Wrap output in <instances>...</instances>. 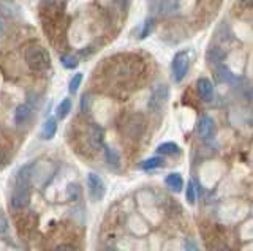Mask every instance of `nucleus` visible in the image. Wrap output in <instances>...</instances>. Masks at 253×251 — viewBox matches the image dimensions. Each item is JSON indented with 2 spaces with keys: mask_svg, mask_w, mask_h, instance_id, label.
<instances>
[{
  "mask_svg": "<svg viewBox=\"0 0 253 251\" xmlns=\"http://www.w3.org/2000/svg\"><path fill=\"white\" fill-rule=\"evenodd\" d=\"M71 108H73V103H71V100L70 98H63L60 103L57 105V108H55V117H57V119H60V120H63L70 114Z\"/></svg>",
  "mask_w": 253,
  "mask_h": 251,
  "instance_id": "nucleus-16",
  "label": "nucleus"
},
{
  "mask_svg": "<svg viewBox=\"0 0 253 251\" xmlns=\"http://www.w3.org/2000/svg\"><path fill=\"white\" fill-rule=\"evenodd\" d=\"M10 202H11V207L16 209V210L26 209L30 204V186L14 185V190H13Z\"/></svg>",
  "mask_w": 253,
  "mask_h": 251,
  "instance_id": "nucleus-7",
  "label": "nucleus"
},
{
  "mask_svg": "<svg viewBox=\"0 0 253 251\" xmlns=\"http://www.w3.org/2000/svg\"><path fill=\"white\" fill-rule=\"evenodd\" d=\"M144 128H146V120L141 114L130 115L128 119L125 120V133H126V136H130L133 139L139 138L142 133H144Z\"/></svg>",
  "mask_w": 253,
  "mask_h": 251,
  "instance_id": "nucleus-6",
  "label": "nucleus"
},
{
  "mask_svg": "<svg viewBox=\"0 0 253 251\" xmlns=\"http://www.w3.org/2000/svg\"><path fill=\"white\" fill-rule=\"evenodd\" d=\"M60 64L67 70H75L79 65V59L76 56H73V54H63L60 57Z\"/></svg>",
  "mask_w": 253,
  "mask_h": 251,
  "instance_id": "nucleus-20",
  "label": "nucleus"
},
{
  "mask_svg": "<svg viewBox=\"0 0 253 251\" xmlns=\"http://www.w3.org/2000/svg\"><path fill=\"white\" fill-rule=\"evenodd\" d=\"M190 67V56L187 51H179L172 59L171 64V72H172V77L176 82H180L185 77L187 72Z\"/></svg>",
  "mask_w": 253,
  "mask_h": 251,
  "instance_id": "nucleus-4",
  "label": "nucleus"
},
{
  "mask_svg": "<svg viewBox=\"0 0 253 251\" xmlns=\"http://www.w3.org/2000/svg\"><path fill=\"white\" fill-rule=\"evenodd\" d=\"M24 60H26L27 67L34 70V72H47L52 65L49 52L38 44H32L29 48H26V51H24Z\"/></svg>",
  "mask_w": 253,
  "mask_h": 251,
  "instance_id": "nucleus-1",
  "label": "nucleus"
},
{
  "mask_svg": "<svg viewBox=\"0 0 253 251\" xmlns=\"http://www.w3.org/2000/svg\"><path fill=\"white\" fill-rule=\"evenodd\" d=\"M62 16L63 14L60 13V10L54 5H47V8L42 11V22L46 35L54 38L55 34H59V29L62 26Z\"/></svg>",
  "mask_w": 253,
  "mask_h": 251,
  "instance_id": "nucleus-2",
  "label": "nucleus"
},
{
  "mask_svg": "<svg viewBox=\"0 0 253 251\" xmlns=\"http://www.w3.org/2000/svg\"><path fill=\"white\" fill-rule=\"evenodd\" d=\"M6 229H8V221H6V218L0 214V234H3Z\"/></svg>",
  "mask_w": 253,
  "mask_h": 251,
  "instance_id": "nucleus-30",
  "label": "nucleus"
},
{
  "mask_svg": "<svg viewBox=\"0 0 253 251\" xmlns=\"http://www.w3.org/2000/svg\"><path fill=\"white\" fill-rule=\"evenodd\" d=\"M165 182L169 186V190H172L174 193H180L182 188H184V179H182V176L177 174V172H172V174L166 176Z\"/></svg>",
  "mask_w": 253,
  "mask_h": 251,
  "instance_id": "nucleus-15",
  "label": "nucleus"
},
{
  "mask_svg": "<svg viewBox=\"0 0 253 251\" xmlns=\"http://www.w3.org/2000/svg\"><path fill=\"white\" fill-rule=\"evenodd\" d=\"M54 251H79V250L73 245H68V243H62V245H59Z\"/></svg>",
  "mask_w": 253,
  "mask_h": 251,
  "instance_id": "nucleus-27",
  "label": "nucleus"
},
{
  "mask_svg": "<svg viewBox=\"0 0 253 251\" xmlns=\"http://www.w3.org/2000/svg\"><path fill=\"white\" fill-rule=\"evenodd\" d=\"M236 8L237 10H250L253 8V0H237V3H236Z\"/></svg>",
  "mask_w": 253,
  "mask_h": 251,
  "instance_id": "nucleus-25",
  "label": "nucleus"
},
{
  "mask_svg": "<svg viewBox=\"0 0 253 251\" xmlns=\"http://www.w3.org/2000/svg\"><path fill=\"white\" fill-rule=\"evenodd\" d=\"M198 135L201 139L209 141L215 135V122H213L212 117L209 115H203L200 122H198Z\"/></svg>",
  "mask_w": 253,
  "mask_h": 251,
  "instance_id": "nucleus-8",
  "label": "nucleus"
},
{
  "mask_svg": "<svg viewBox=\"0 0 253 251\" xmlns=\"http://www.w3.org/2000/svg\"><path fill=\"white\" fill-rule=\"evenodd\" d=\"M223 59H225V52L221 51L220 48H211L208 51V62L211 65L223 64Z\"/></svg>",
  "mask_w": 253,
  "mask_h": 251,
  "instance_id": "nucleus-18",
  "label": "nucleus"
},
{
  "mask_svg": "<svg viewBox=\"0 0 253 251\" xmlns=\"http://www.w3.org/2000/svg\"><path fill=\"white\" fill-rule=\"evenodd\" d=\"M105 160L111 169H121V155H119L116 148L105 145Z\"/></svg>",
  "mask_w": 253,
  "mask_h": 251,
  "instance_id": "nucleus-14",
  "label": "nucleus"
},
{
  "mask_svg": "<svg viewBox=\"0 0 253 251\" xmlns=\"http://www.w3.org/2000/svg\"><path fill=\"white\" fill-rule=\"evenodd\" d=\"M187 202L188 204H195L196 202V186L195 183L190 180L187 183Z\"/></svg>",
  "mask_w": 253,
  "mask_h": 251,
  "instance_id": "nucleus-23",
  "label": "nucleus"
},
{
  "mask_svg": "<svg viewBox=\"0 0 253 251\" xmlns=\"http://www.w3.org/2000/svg\"><path fill=\"white\" fill-rule=\"evenodd\" d=\"M89 100H90V95H83V98H81V109H83V112L89 111Z\"/></svg>",
  "mask_w": 253,
  "mask_h": 251,
  "instance_id": "nucleus-28",
  "label": "nucleus"
},
{
  "mask_svg": "<svg viewBox=\"0 0 253 251\" xmlns=\"http://www.w3.org/2000/svg\"><path fill=\"white\" fill-rule=\"evenodd\" d=\"M162 166H163V160L160 158V156H152V158H147L139 164V168L142 171H154V169H158Z\"/></svg>",
  "mask_w": 253,
  "mask_h": 251,
  "instance_id": "nucleus-19",
  "label": "nucleus"
},
{
  "mask_svg": "<svg viewBox=\"0 0 253 251\" xmlns=\"http://www.w3.org/2000/svg\"><path fill=\"white\" fill-rule=\"evenodd\" d=\"M87 191H89V198L93 202L101 201L106 194L105 180L98 174H95V172H89V174H87Z\"/></svg>",
  "mask_w": 253,
  "mask_h": 251,
  "instance_id": "nucleus-3",
  "label": "nucleus"
},
{
  "mask_svg": "<svg viewBox=\"0 0 253 251\" xmlns=\"http://www.w3.org/2000/svg\"><path fill=\"white\" fill-rule=\"evenodd\" d=\"M79 193H81V190H79V186L76 183L68 185V188H67V198L68 199H78Z\"/></svg>",
  "mask_w": 253,
  "mask_h": 251,
  "instance_id": "nucleus-24",
  "label": "nucleus"
},
{
  "mask_svg": "<svg viewBox=\"0 0 253 251\" xmlns=\"http://www.w3.org/2000/svg\"><path fill=\"white\" fill-rule=\"evenodd\" d=\"M213 77H215V81L220 82V84H226V82H231L234 79L233 73L229 72V68L223 64H218V65H213Z\"/></svg>",
  "mask_w": 253,
  "mask_h": 251,
  "instance_id": "nucleus-12",
  "label": "nucleus"
},
{
  "mask_svg": "<svg viewBox=\"0 0 253 251\" xmlns=\"http://www.w3.org/2000/svg\"><path fill=\"white\" fill-rule=\"evenodd\" d=\"M158 155H177L180 153V148L176 143H163L157 147Z\"/></svg>",
  "mask_w": 253,
  "mask_h": 251,
  "instance_id": "nucleus-17",
  "label": "nucleus"
},
{
  "mask_svg": "<svg viewBox=\"0 0 253 251\" xmlns=\"http://www.w3.org/2000/svg\"><path fill=\"white\" fill-rule=\"evenodd\" d=\"M247 97H249V100H250V101H253V89H250V90H249Z\"/></svg>",
  "mask_w": 253,
  "mask_h": 251,
  "instance_id": "nucleus-31",
  "label": "nucleus"
},
{
  "mask_svg": "<svg viewBox=\"0 0 253 251\" xmlns=\"http://www.w3.org/2000/svg\"><path fill=\"white\" fill-rule=\"evenodd\" d=\"M32 115H34V109H32L27 103L19 105L14 111V122L18 127H21V125L27 123L32 119Z\"/></svg>",
  "mask_w": 253,
  "mask_h": 251,
  "instance_id": "nucleus-11",
  "label": "nucleus"
},
{
  "mask_svg": "<svg viewBox=\"0 0 253 251\" xmlns=\"http://www.w3.org/2000/svg\"><path fill=\"white\" fill-rule=\"evenodd\" d=\"M169 97V87L166 84H158L157 87L154 89L152 95L149 98V109L150 111H160V109L165 106V103L168 101Z\"/></svg>",
  "mask_w": 253,
  "mask_h": 251,
  "instance_id": "nucleus-5",
  "label": "nucleus"
},
{
  "mask_svg": "<svg viewBox=\"0 0 253 251\" xmlns=\"http://www.w3.org/2000/svg\"><path fill=\"white\" fill-rule=\"evenodd\" d=\"M87 141L92 150H100L103 147V130L98 125H90L89 133H87Z\"/></svg>",
  "mask_w": 253,
  "mask_h": 251,
  "instance_id": "nucleus-9",
  "label": "nucleus"
},
{
  "mask_svg": "<svg viewBox=\"0 0 253 251\" xmlns=\"http://www.w3.org/2000/svg\"><path fill=\"white\" fill-rule=\"evenodd\" d=\"M55 133H57V120H55L54 117H49V119L44 120L42 130H40V138L44 141H49L55 136Z\"/></svg>",
  "mask_w": 253,
  "mask_h": 251,
  "instance_id": "nucleus-13",
  "label": "nucleus"
},
{
  "mask_svg": "<svg viewBox=\"0 0 253 251\" xmlns=\"http://www.w3.org/2000/svg\"><path fill=\"white\" fill-rule=\"evenodd\" d=\"M116 2H117L119 5H124V3L126 2V0H116Z\"/></svg>",
  "mask_w": 253,
  "mask_h": 251,
  "instance_id": "nucleus-32",
  "label": "nucleus"
},
{
  "mask_svg": "<svg viewBox=\"0 0 253 251\" xmlns=\"http://www.w3.org/2000/svg\"><path fill=\"white\" fill-rule=\"evenodd\" d=\"M209 251H229V248L225 245V243H221V242H215V243H212Z\"/></svg>",
  "mask_w": 253,
  "mask_h": 251,
  "instance_id": "nucleus-26",
  "label": "nucleus"
},
{
  "mask_svg": "<svg viewBox=\"0 0 253 251\" xmlns=\"http://www.w3.org/2000/svg\"><path fill=\"white\" fill-rule=\"evenodd\" d=\"M154 29H155V19H154V18H149V19H146L144 26H142L141 34H139V38H141V40H144V38H147L150 34L154 32Z\"/></svg>",
  "mask_w": 253,
  "mask_h": 251,
  "instance_id": "nucleus-21",
  "label": "nucleus"
},
{
  "mask_svg": "<svg viewBox=\"0 0 253 251\" xmlns=\"http://www.w3.org/2000/svg\"><path fill=\"white\" fill-rule=\"evenodd\" d=\"M83 73H76L73 77L70 79V82H68V92L70 93H76L78 90H79V85H81V82H83Z\"/></svg>",
  "mask_w": 253,
  "mask_h": 251,
  "instance_id": "nucleus-22",
  "label": "nucleus"
},
{
  "mask_svg": "<svg viewBox=\"0 0 253 251\" xmlns=\"http://www.w3.org/2000/svg\"><path fill=\"white\" fill-rule=\"evenodd\" d=\"M196 92H198V97L203 101H211L213 98V85L208 77H200V79H198Z\"/></svg>",
  "mask_w": 253,
  "mask_h": 251,
  "instance_id": "nucleus-10",
  "label": "nucleus"
},
{
  "mask_svg": "<svg viewBox=\"0 0 253 251\" xmlns=\"http://www.w3.org/2000/svg\"><path fill=\"white\" fill-rule=\"evenodd\" d=\"M185 251H200V248H198L196 242H193V240H187V242H185Z\"/></svg>",
  "mask_w": 253,
  "mask_h": 251,
  "instance_id": "nucleus-29",
  "label": "nucleus"
}]
</instances>
